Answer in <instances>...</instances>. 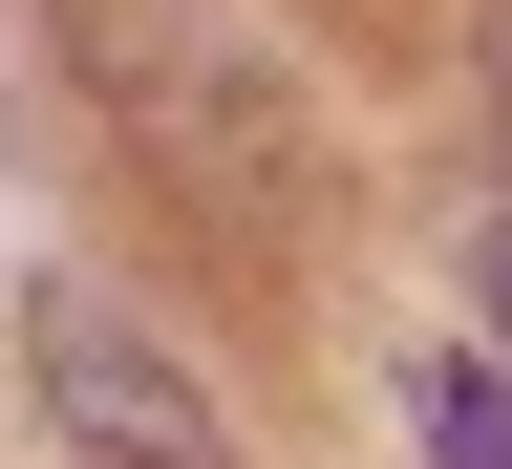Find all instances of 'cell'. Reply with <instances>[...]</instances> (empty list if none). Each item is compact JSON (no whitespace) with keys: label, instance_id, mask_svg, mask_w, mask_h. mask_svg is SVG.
Returning a JSON list of instances; mask_svg holds the SVG:
<instances>
[{"label":"cell","instance_id":"obj_1","mask_svg":"<svg viewBox=\"0 0 512 469\" xmlns=\"http://www.w3.org/2000/svg\"><path fill=\"white\" fill-rule=\"evenodd\" d=\"M22 384H43L64 469H214V384H192L107 278H22Z\"/></svg>","mask_w":512,"mask_h":469},{"label":"cell","instance_id":"obj_2","mask_svg":"<svg viewBox=\"0 0 512 469\" xmlns=\"http://www.w3.org/2000/svg\"><path fill=\"white\" fill-rule=\"evenodd\" d=\"M64 22L107 43L128 128H150L192 192H256V171H278V64L235 43V0H64Z\"/></svg>","mask_w":512,"mask_h":469},{"label":"cell","instance_id":"obj_3","mask_svg":"<svg viewBox=\"0 0 512 469\" xmlns=\"http://www.w3.org/2000/svg\"><path fill=\"white\" fill-rule=\"evenodd\" d=\"M406 427H427V469H512V363H406Z\"/></svg>","mask_w":512,"mask_h":469},{"label":"cell","instance_id":"obj_4","mask_svg":"<svg viewBox=\"0 0 512 469\" xmlns=\"http://www.w3.org/2000/svg\"><path fill=\"white\" fill-rule=\"evenodd\" d=\"M470 299H491V342H512V214H491V235H470Z\"/></svg>","mask_w":512,"mask_h":469},{"label":"cell","instance_id":"obj_5","mask_svg":"<svg viewBox=\"0 0 512 469\" xmlns=\"http://www.w3.org/2000/svg\"><path fill=\"white\" fill-rule=\"evenodd\" d=\"M491 107H512V22H491Z\"/></svg>","mask_w":512,"mask_h":469}]
</instances>
